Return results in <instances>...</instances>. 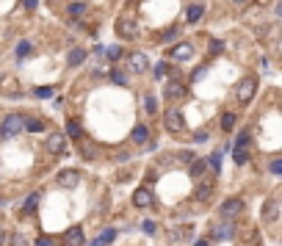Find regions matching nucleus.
<instances>
[{"mask_svg": "<svg viewBox=\"0 0 282 246\" xmlns=\"http://www.w3.org/2000/svg\"><path fill=\"white\" fill-rule=\"evenodd\" d=\"M194 58V44L191 42H177L169 50V61H191Z\"/></svg>", "mask_w": 282, "mask_h": 246, "instance_id": "7", "label": "nucleus"}, {"mask_svg": "<svg viewBox=\"0 0 282 246\" xmlns=\"http://www.w3.org/2000/svg\"><path fill=\"white\" fill-rule=\"evenodd\" d=\"M8 246H30V241H28V235H22V233H14L11 238H8Z\"/></svg>", "mask_w": 282, "mask_h": 246, "instance_id": "27", "label": "nucleus"}, {"mask_svg": "<svg viewBox=\"0 0 282 246\" xmlns=\"http://www.w3.org/2000/svg\"><path fill=\"white\" fill-rule=\"evenodd\" d=\"M55 180H58L61 188H75L80 183V172H78V169H61Z\"/></svg>", "mask_w": 282, "mask_h": 246, "instance_id": "10", "label": "nucleus"}, {"mask_svg": "<svg viewBox=\"0 0 282 246\" xmlns=\"http://www.w3.org/2000/svg\"><path fill=\"white\" fill-rule=\"evenodd\" d=\"M3 244H6V230L0 227V246H3Z\"/></svg>", "mask_w": 282, "mask_h": 246, "instance_id": "45", "label": "nucleus"}, {"mask_svg": "<svg viewBox=\"0 0 282 246\" xmlns=\"http://www.w3.org/2000/svg\"><path fill=\"white\" fill-rule=\"evenodd\" d=\"M244 213V202L241 199H227V202H222V208H219V216L227 219V222H235V216H241Z\"/></svg>", "mask_w": 282, "mask_h": 246, "instance_id": "5", "label": "nucleus"}, {"mask_svg": "<svg viewBox=\"0 0 282 246\" xmlns=\"http://www.w3.org/2000/svg\"><path fill=\"white\" fill-rule=\"evenodd\" d=\"M33 94H36L39 100H47V97H53V89H50V86H42V89H33Z\"/></svg>", "mask_w": 282, "mask_h": 246, "instance_id": "33", "label": "nucleus"}, {"mask_svg": "<svg viewBox=\"0 0 282 246\" xmlns=\"http://www.w3.org/2000/svg\"><path fill=\"white\" fill-rule=\"evenodd\" d=\"M174 36H177V28H169L166 33H163V39H161V42H172Z\"/></svg>", "mask_w": 282, "mask_h": 246, "instance_id": "41", "label": "nucleus"}, {"mask_svg": "<svg viewBox=\"0 0 282 246\" xmlns=\"http://www.w3.org/2000/svg\"><path fill=\"white\" fill-rule=\"evenodd\" d=\"M205 169H208V161H191V166H188V174H191V177H202Z\"/></svg>", "mask_w": 282, "mask_h": 246, "instance_id": "22", "label": "nucleus"}, {"mask_svg": "<svg viewBox=\"0 0 282 246\" xmlns=\"http://www.w3.org/2000/svg\"><path fill=\"white\" fill-rule=\"evenodd\" d=\"M155 230H158V227H155V224H152V222H144V233H150V235H152V233H155Z\"/></svg>", "mask_w": 282, "mask_h": 246, "instance_id": "44", "label": "nucleus"}, {"mask_svg": "<svg viewBox=\"0 0 282 246\" xmlns=\"http://www.w3.org/2000/svg\"><path fill=\"white\" fill-rule=\"evenodd\" d=\"M80 155H83V158H89V161H91V158H94V150H91V147H83V150H80Z\"/></svg>", "mask_w": 282, "mask_h": 246, "instance_id": "43", "label": "nucleus"}, {"mask_svg": "<svg viewBox=\"0 0 282 246\" xmlns=\"http://www.w3.org/2000/svg\"><path fill=\"white\" fill-rule=\"evenodd\" d=\"M166 72H169V66H166V61H161V64L155 66V75H158V78H163V75H166Z\"/></svg>", "mask_w": 282, "mask_h": 246, "instance_id": "40", "label": "nucleus"}, {"mask_svg": "<svg viewBox=\"0 0 282 246\" xmlns=\"http://www.w3.org/2000/svg\"><path fill=\"white\" fill-rule=\"evenodd\" d=\"M255 91H258V80L255 78H244L238 86H235V100H238L241 105H246V102H252Z\"/></svg>", "mask_w": 282, "mask_h": 246, "instance_id": "2", "label": "nucleus"}, {"mask_svg": "<svg viewBox=\"0 0 282 246\" xmlns=\"http://www.w3.org/2000/svg\"><path fill=\"white\" fill-rule=\"evenodd\" d=\"M30 246H55V241H50V238H44V235H42V238H36Z\"/></svg>", "mask_w": 282, "mask_h": 246, "instance_id": "36", "label": "nucleus"}, {"mask_svg": "<svg viewBox=\"0 0 282 246\" xmlns=\"http://www.w3.org/2000/svg\"><path fill=\"white\" fill-rule=\"evenodd\" d=\"M263 219H266V224H274L277 219H280V202H277V199H269V202H266Z\"/></svg>", "mask_w": 282, "mask_h": 246, "instance_id": "16", "label": "nucleus"}, {"mask_svg": "<svg viewBox=\"0 0 282 246\" xmlns=\"http://www.w3.org/2000/svg\"><path fill=\"white\" fill-rule=\"evenodd\" d=\"M235 163H246V161H249V155H246V150H235Z\"/></svg>", "mask_w": 282, "mask_h": 246, "instance_id": "35", "label": "nucleus"}, {"mask_svg": "<svg viewBox=\"0 0 282 246\" xmlns=\"http://www.w3.org/2000/svg\"><path fill=\"white\" fill-rule=\"evenodd\" d=\"M66 136L75 138V141H80V138H83V127H80L78 119H69V122H66Z\"/></svg>", "mask_w": 282, "mask_h": 246, "instance_id": "17", "label": "nucleus"}, {"mask_svg": "<svg viewBox=\"0 0 282 246\" xmlns=\"http://www.w3.org/2000/svg\"><path fill=\"white\" fill-rule=\"evenodd\" d=\"M222 50H224V42H219V39L210 42V53H222Z\"/></svg>", "mask_w": 282, "mask_h": 246, "instance_id": "39", "label": "nucleus"}, {"mask_svg": "<svg viewBox=\"0 0 282 246\" xmlns=\"http://www.w3.org/2000/svg\"><path fill=\"white\" fill-rule=\"evenodd\" d=\"M83 227H69L66 230V235H64V244L66 246H83Z\"/></svg>", "mask_w": 282, "mask_h": 246, "instance_id": "13", "label": "nucleus"}, {"mask_svg": "<svg viewBox=\"0 0 282 246\" xmlns=\"http://www.w3.org/2000/svg\"><path fill=\"white\" fill-rule=\"evenodd\" d=\"M111 80H114L116 86H125V83H127L125 72H119V69H114V72H111Z\"/></svg>", "mask_w": 282, "mask_h": 246, "instance_id": "34", "label": "nucleus"}, {"mask_svg": "<svg viewBox=\"0 0 282 246\" xmlns=\"http://www.w3.org/2000/svg\"><path fill=\"white\" fill-rule=\"evenodd\" d=\"M271 174H282V161H280V158L271 161Z\"/></svg>", "mask_w": 282, "mask_h": 246, "instance_id": "37", "label": "nucleus"}, {"mask_svg": "<svg viewBox=\"0 0 282 246\" xmlns=\"http://www.w3.org/2000/svg\"><path fill=\"white\" fill-rule=\"evenodd\" d=\"M152 199H155V197H152L150 188H138V191L133 194V205H136V208H150Z\"/></svg>", "mask_w": 282, "mask_h": 246, "instance_id": "14", "label": "nucleus"}, {"mask_svg": "<svg viewBox=\"0 0 282 246\" xmlns=\"http://www.w3.org/2000/svg\"><path fill=\"white\" fill-rule=\"evenodd\" d=\"M116 238V230H105V233H102L100 235V238H97V241H100V244H105V246H108L111 244V241H114Z\"/></svg>", "mask_w": 282, "mask_h": 246, "instance_id": "32", "label": "nucleus"}, {"mask_svg": "<svg viewBox=\"0 0 282 246\" xmlns=\"http://www.w3.org/2000/svg\"><path fill=\"white\" fill-rule=\"evenodd\" d=\"M205 72H208V66H199V69H194V72H191V80H194V83H197V80L202 78Z\"/></svg>", "mask_w": 282, "mask_h": 246, "instance_id": "38", "label": "nucleus"}, {"mask_svg": "<svg viewBox=\"0 0 282 246\" xmlns=\"http://www.w3.org/2000/svg\"><path fill=\"white\" fill-rule=\"evenodd\" d=\"M0 94H8V97H19V94H22V91H19L17 80H14L11 75H3V78H0Z\"/></svg>", "mask_w": 282, "mask_h": 246, "instance_id": "12", "label": "nucleus"}, {"mask_svg": "<svg viewBox=\"0 0 282 246\" xmlns=\"http://www.w3.org/2000/svg\"><path fill=\"white\" fill-rule=\"evenodd\" d=\"M249 141H252V138H249V130H244L238 138H235V150H246V147H249Z\"/></svg>", "mask_w": 282, "mask_h": 246, "instance_id": "29", "label": "nucleus"}, {"mask_svg": "<svg viewBox=\"0 0 282 246\" xmlns=\"http://www.w3.org/2000/svg\"><path fill=\"white\" fill-rule=\"evenodd\" d=\"M83 61H86V50H83V47L69 50V66H80Z\"/></svg>", "mask_w": 282, "mask_h": 246, "instance_id": "21", "label": "nucleus"}, {"mask_svg": "<svg viewBox=\"0 0 282 246\" xmlns=\"http://www.w3.org/2000/svg\"><path fill=\"white\" fill-rule=\"evenodd\" d=\"M22 6L28 8V11H33V8L39 6V0H22Z\"/></svg>", "mask_w": 282, "mask_h": 246, "instance_id": "42", "label": "nucleus"}, {"mask_svg": "<svg viewBox=\"0 0 282 246\" xmlns=\"http://www.w3.org/2000/svg\"><path fill=\"white\" fill-rule=\"evenodd\" d=\"M144 111H147V114H158V100H155V97H152V94H144Z\"/></svg>", "mask_w": 282, "mask_h": 246, "instance_id": "26", "label": "nucleus"}, {"mask_svg": "<svg viewBox=\"0 0 282 246\" xmlns=\"http://www.w3.org/2000/svg\"><path fill=\"white\" fill-rule=\"evenodd\" d=\"M213 238L216 241H233L235 238V222L222 219L219 224H213Z\"/></svg>", "mask_w": 282, "mask_h": 246, "instance_id": "9", "label": "nucleus"}, {"mask_svg": "<svg viewBox=\"0 0 282 246\" xmlns=\"http://www.w3.org/2000/svg\"><path fill=\"white\" fill-rule=\"evenodd\" d=\"M44 150H47L50 155H61V152H66V133H50L47 141H44Z\"/></svg>", "mask_w": 282, "mask_h": 246, "instance_id": "6", "label": "nucleus"}, {"mask_svg": "<svg viewBox=\"0 0 282 246\" xmlns=\"http://www.w3.org/2000/svg\"><path fill=\"white\" fill-rule=\"evenodd\" d=\"M147 138H150V127L147 125H136L133 127V141H136V144H144Z\"/></svg>", "mask_w": 282, "mask_h": 246, "instance_id": "19", "label": "nucleus"}, {"mask_svg": "<svg viewBox=\"0 0 282 246\" xmlns=\"http://www.w3.org/2000/svg\"><path fill=\"white\" fill-rule=\"evenodd\" d=\"M163 127H166L169 133H183V127H186V119H183L180 108H169L166 114H163Z\"/></svg>", "mask_w": 282, "mask_h": 246, "instance_id": "3", "label": "nucleus"}, {"mask_svg": "<svg viewBox=\"0 0 282 246\" xmlns=\"http://www.w3.org/2000/svg\"><path fill=\"white\" fill-rule=\"evenodd\" d=\"M194 246H208V241H197V244H194Z\"/></svg>", "mask_w": 282, "mask_h": 246, "instance_id": "47", "label": "nucleus"}, {"mask_svg": "<svg viewBox=\"0 0 282 246\" xmlns=\"http://www.w3.org/2000/svg\"><path fill=\"white\" fill-rule=\"evenodd\" d=\"M39 199H42V194L39 191H33V194H28V199H25V205H22V216H33L36 213V208H39Z\"/></svg>", "mask_w": 282, "mask_h": 246, "instance_id": "15", "label": "nucleus"}, {"mask_svg": "<svg viewBox=\"0 0 282 246\" xmlns=\"http://www.w3.org/2000/svg\"><path fill=\"white\" fill-rule=\"evenodd\" d=\"M25 130V116L22 114H8L0 125V136L3 138H11V136H19Z\"/></svg>", "mask_w": 282, "mask_h": 246, "instance_id": "1", "label": "nucleus"}, {"mask_svg": "<svg viewBox=\"0 0 282 246\" xmlns=\"http://www.w3.org/2000/svg\"><path fill=\"white\" fill-rule=\"evenodd\" d=\"M208 166H213V169H216V174L222 172V152H213V155L208 158Z\"/></svg>", "mask_w": 282, "mask_h": 246, "instance_id": "30", "label": "nucleus"}, {"mask_svg": "<svg viewBox=\"0 0 282 246\" xmlns=\"http://www.w3.org/2000/svg\"><path fill=\"white\" fill-rule=\"evenodd\" d=\"M66 14H69V19H80L86 14V3H72V6L66 8Z\"/></svg>", "mask_w": 282, "mask_h": 246, "instance_id": "23", "label": "nucleus"}, {"mask_svg": "<svg viewBox=\"0 0 282 246\" xmlns=\"http://www.w3.org/2000/svg\"><path fill=\"white\" fill-rule=\"evenodd\" d=\"M235 6H244V3H249V0H233Z\"/></svg>", "mask_w": 282, "mask_h": 246, "instance_id": "46", "label": "nucleus"}, {"mask_svg": "<svg viewBox=\"0 0 282 246\" xmlns=\"http://www.w3.org/2000/svg\"><path fill=\"white\" fill-rule=\"evenodd\" d=\"M102 53H105V58H108V61H119V58H122V47H119V44L102 47Z\"/></svg>", "mask_w": 282, "mask_h": 246, "instance_id": "25", "label": "nucleus"}, {"mask_svg": "<svg viewBox=\"0 0 282 246\" xmlns=\"http://www.w3.org/2000/svg\"><path fill=\"white\" fill-rule=\"evenodd\" d=\"M25 130H28V133H42L44 130V122L42 119H28V116H25Z\"/></svg>", "mask_w": 282, "mask_h": 246, "instance_id": "24", "label": "nucleus"}, {"mask_svg": "<svg viewBox=\"0 0 282 246\" xmlns=\"http://www.w3.org/2000/svg\"><path fill=\"white\" fill-rule=\"evenodd\" d=\"M202 14H205V8L199 6V3H194V6H188L186 19H188V22H199V19H202Z\"/></svg>", "mask_w": 282, "mask_h": 246, "instance_id": "20", "label": "nucleus"}, {"mask_svg": "<svg viewBox=\"0 0 282 246\" xmlns=\"http://www.w3.org/2000/svg\"><path fill=\"white\" fill-rule=\"evenodd\" d=\"M28 53H30V42H28V39H22V42L17 44V58H25Z\"/></svg>", "mask_w": 282, "mask_h": 246, "instance_id": "31", "label": "nucleus"}, {"mask_svg": "<svg viewBox=\"0 0 282 246\" xmlns=\"http://www.w3.org/2000/svg\"><path fill=\"white\" fill-rule=\"evenodd\" d=\"M210 194H213V183H202V186L194 191V199H197V202H208Z\"/></svg>", "mask_w": 282, "mask_h": 246, "instance_id": "18", "label": "nucleus"}, {"mask_svg": "<svg viewBox=\"0 0 282 246\" xmlns=\"http://www.w3.org/2000/svg\"><path fill=\"white\" fill-rule=\"evenodd\" d=\"M116 33H119L122 39H136L138 36V22H136V17H119L116 19Z\"/></svg>", "mask_w": 282, "mask_h": 246, "instance_id": "4", "label": "nucleus"}, {"mask_svg": "<svg viewBox=\"0 0 282 246\" xmlns=\"http://www.w3.org/2000/svg\"><path fill=\"white\" fill-rule=\"evenodd\" d=\"M127 69H130L133 75H144L147 69H150V61H147L144 53H130L127 55Z\"/></svg>", "mask_w": 282, "mask_h": 246, "instance_id": "8", "label": "nucleus"}, {"mask_svg": "<svg viewBox=\"0 0 282 246\" xmlns=\"http://www.w3.org/2000/svg\"><path fill=\"white\" fill-rule=\"evenodd\" d=\"M235 122H238V119H235V114H230V111H227V114H224L222 116V130H235Z\"/></svg>", "mask_w": 282, "mask_h": 246, "instance_id": "28", "label": "nucleus"}, {"mask_svg": "<svg viewBox=\"0 0 282 246\" xmlns=\"http://www.w3.org/2000/svg\"><path fill=\"white\" fill-rule=\"evenodd\" d=\"M163 94H166V100H183V97L188 94V89L180 83V80H169L166 89H163Z\"/></svg>", "mask_w": 282, "mask_h": 246, "instance_id": "11", "label": "nucleus"}]
</instances>
